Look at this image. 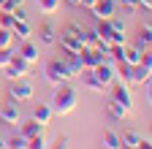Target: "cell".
<instances>
[{
	"label": "cell",
	"mask_w": 152,
	"mask_h": 149,
	"mask_svg": "<svg viewBox=\"0 0 152 149\" xmlns=\"http://www.w3.org/2000/svg\"><path fill=\"white\" fill-rule=\"evenodd\" d=\"M76 103H79V92H76V87H71L68 81L65 84H57L54 87V95H52V111L54 114H60V117H65V114H71V111L76 108Z\"/></svg>",
	"instance_id": "1"
},
{
	"label": "cell",
	"mask_w": 152,
	"mask_h": 149,
	"mask_svg": "<svg viewBox=\"0 0 152 149\" xmlns=\"http://www.w3.org/2000/svg\"><path fill=\"white\" fill-rule=\"evenodd\" d=\"M57 41H60L63 52H82L84 49V30H82V25L68 22L60 33H57Z\"/></svg>",
	"instance_id": "2"
},
{
	"label": "cell",
	"mask_w": 152,
	"mask_h": 149,
	"mask_svg": "<svg viewBox=\"0 0 152 149\" xmlns=\"http://www.w3.org/2000/svg\"><path fill=\"white\" fill-rule=\"evenodd\" d=\"M44 76H46V81H49L52 87L71 81V73H68L63 57H52V60H46V65H44Z\"/></svg>",
	"instance_id": "3"
},
{
	"label": "cell",
	"mask_w": 152,
	"mask_h": 149,
	"mask_svg": "<svg viewBox=\"0 0 152 149\" xmlns=\"http://www.w3.org/2000/svg\"><path fill=\"white\" fill-rule=\"evenodd\" d=\"M95 33L101 35V41H106L109 46H122L125 44V33H117L111 25V19H101L98 27H95Z\"/></svg>",
	"instance_id": "4"
},
{
	"label": "cell",
	"mask_w": 152,
	"mask_h": 149,
	"mask_svg": "<svg viewBox=\"0 0 152 149\" xmlns=\"http://www.w3.org/2000/svg\"><path fill=\"white\" fill-rule=\"evenodd\" d=\"M30 71H33V65L30 63H25L22 57H19V54H14V57L8 60V65L3 68V73H6V79H27L30 76Z\"/></svg>",
	"instance_id": "5"
},
{
	"label": "cell",
	"mask_w": 152,
	"mask_h": 149,
	"mask_svg": "<svg viewBox=\"0 0 152 149\" xmlns=\"http://www.w3.org/2000/svg\"><path fill=\"white\" fill-rule=\"evenodd\" d=\"M111 100L117 103V106L125 111V114H130L133 106H136V103H133V95H130V89H128V84H125V81H117V84L111 87Z\"/></svg>",
	"instance_id": "6"
},
{
	"label": "cell",
	"mask_w": 152,
	"mask_h": 149,
	"mask_svg": "<svg viewBox=\"0 0 152 149\" xmlns=\"http://www.w3.org/2000/svg\"><path fill=\"white\" fill-rule=\"evenodd\" d=\"M8 95H11V100H33V95H35V89H33V84L27 81V79H14L11 81V87H8Z\"/></svg>",
	"instance_id": "7"
},
{
	"label": "cell",
	"mask_w": 152,
	"mask_h": 149,
	"mask_svg": "<svg viewBox=\"0 0 152 149\" xmlns=\"http://www.w3.org/2000/svg\"><path fill=\"white\" fill-rule=\"evenodd\" d=\"M90 11H92V16H95L98 22H101V19H111L114 11H117V0H98Z\"/></svg>",
	"instance_id": "8"
},
{
	"label": "cell",
	"mask_w": 152,
	"mask_h": 149,
	"mask_svg": "<svg viewBox=\"0 0 152 149\" xmlns=\"http://www.w3.org/2000/svg\"><path fill=\"white\" fill-rule=\"evenodd\" d=\"M63 63H65V68L71 73V79H76V76H82V73H84V63H82V54L79 52H65Z\"/></svg>",
	"instance_id": "9"
},
{
	"label": "cell",
	"mask_w": 152,
	"mask_h": 149,
	"mask_svg": "<svg viewBox=\"0 0 152 149\" xmlns=\"http://www.w3.org/2000/svg\"><path fill=\"white\" fill-rule=\"evenodd\" d=\"M0 122H3V125H11V127H16L19 122H22L16 103H0Z\"/></svg>",
	"instance_id": "10"
},
{
	"label": "cell",
	"mask_w": 152,
	"mask_h": 149,
	"mask_svg": "<svg viewBox=\"0 0 152 149\" xmlns=\"http://www.w3.org/2000/svg\"><path fill=\"white\" fill-rule=\"evenodd\" d=\"M92 76L98 79L103 87H109L114 79H117V73H114V63H111V60H109V63H101L98 68H92Z\"/></svg>",
	"instance_id": "11"
},
{
	"label": "cell",
	"mask_w": 152,
	"mask_h": 149,
	"mask_svg": "<svg viewBox=\"0 0 152 149\" xmlns=\"http://www.w3.org/2000/svg\"><path fill=\"white\" fill-rule=\"evenodd\" d=\"M16 54H19V57H22L25 63H30V65H35V63H38V57H41V54H38V46H35L30 38H27V41H19Z\"/></svg>",
	"instance_id": "12"
},
{
	"label": "cell",
	"mask_w": 152,
	"mask_h": 149,
	"mask_svg": "<svg viewBox=\"0 0 152 149\" xmlns=\"http://www.w3.org/2000/svg\"><path fill=\"white\" fill-rule=\"evenodd\" d=\"M52 117H54V111H52V106L49 103H41V106H35V111H33V119L41 125V127H46L49 122H52Z\"/></svg>",
	"instance_id": "13"
},
{
	"label": "cell",
	"mask_w": 152,
	"mask_h": 149,
	"mask_svg": "<svg viewBox=\"0 0 152 149\" xmlns=\"http://www.w3.org/2000/svg\"><path fill=\"white\" fill-rule=\"evenodd\" d=\"M16 127H19L16 133H19V136H25V138H33V136H38V133H44V127L38 125V122H35L33 117H30L27 122H19Z\"/></svg>",
	"instance_id": "14"
},
{
	"label": "cell",
	"mask_w": 152,
	"mask_h": 149,
	"mask_svg": "<svg viewBox=\"0 0 152 149\" xmlns=\"http://www.w3.org/2000/svg\"><path fill=\"white\" fill-rule=\"evenodd\" d=\"M11 35L16 41H27L30 35H33V25L25 19V22H14V27H11Z\"/></svg>",
	"instance_id": "15"
},
{
	"label": "cell",
	"mask_w": 152,
	"mask_h": 149,
	"mask_svg": "<svg viewBox=\"0 0 152 149\" xmlns=\"http://www.w3.org/2000/svg\"><path fill=\"white\" fill-rule=\"evenodd\" d=\"M38 35H41V44H44V46H54V44H57V30H54L49 22H44L41 27H38Z\"/></svg>",
	"instance_id": "16"
},
{
	"label": "cell",
	"mask_w": 152,
	"mask_h": 149,
	"mask_svg": "<svg viewBox=\"0 0 152 149\" xmlns=\"http://www.w3.org/2000/svg\"><path fill=\"white\" fill-rule=\"evenodd\" d=\"M139 60H141V49L125 44V46H122V63H128V65H139Z\"/></svg>",
	"instance_id": "17"
},
{
	"label": "cell",
	"mask_w": 152,
	"mask_h": 149,
	"mask_svg": "<svg viewBox=\"0 0 152 149\" xmlns=\"http://www.w3.org/2000/svg\"><path fill=\"white\" fill-rule=\"evenodd\" d=\"M133 46L141 49V52H147V49L152 46V30H149V25L141 27V33H139V38H136V44H133Z\"/></svg>",
	"instance_id": "18"
},
{
	"label": "cell",
	"mask_w": 152,
	"mask_h": 149,
	"mask_svg": "<svg viewBox=\"0 0 152 149\" xmlns=\"http://www.w3.org/2000/svg\"><path fill=\"white\" fill-rule=\"evenodd\" d=\"M103 149H122L120 133H114V130H103Z\"/></svg>",
	"instance_id": "19"
},
{
	"label": "cell",
	"mask_w": 152,
	"mask_h": 149,
	"mask_svg": "<svg viewBox=\"0 0 152 149\" xmlns=\"http://www.w3.org/2000/svg\"><path fill=\"white\" fill-rule=\"evenodd\" d=\"M35 3H38V11H41V14L52 16V14L60 11V3H63V0H35Z\"/></svg>",
	"instance_id": "20"
},
{
	"label": "cell",
	"mask_w": 152,
	"mask_h": 149,
	"mask_svg": "<svg viewBox=\"0 0 152 149\" xmlns=\"http://www.w3.org/2000/svg\"><path fill=\"white\" fill-rule=\"evenodd\" d=\"M46 146H49V144H46V136H44V133L27 138V144H25V149H46Z\"/></svg>",
	"instance_id": "21"
},
{
	"label": "cell",
	"mask_w": 152,
	"mask_h": 149,
	"mask_svg": "<svg viewBox=\"0 0 152 149\" xmlns=\"http://www.w3.org/2000/svg\"><path fill=\"white\" fill-rule=\"evenodd\" d=\"M106 114H109V117H111V119H125V111H122V108H120V106H117V103H114V100H111V98H109V100H106Z\"/></svg>",
	"instance_id": "22"
},
{
	"label": "cell",
	"mask_w": 152,
	"mask_h": 149,
	"mask_svg": "<svg viewBox=\"0 0 152 149\" xmlns=\"http://www.w3.org/2000/svg\"><path fill=\"white\" fill-rule=\"evenodd\" d=\"M84 84H87V89H92V92H106V89H109V87H103V84H101L98 79L92 76V71L87 73V79H84Z\"/></svg>",
	"instance_id": "23"
},
{
	"label": "cell",
	"mask_w": 152,
	"mask_h": 149,
	"mask_svg": "<svg viewBox=\"0 0 152 149\" xmlns=\"http://www.w3.org/2000/svg\"><path fill=\"white\" fill-rule=\"evenodd\" d=\"M120 141H122V146H136V144L141 141V136L136 133V130H128L125 136H120Z\"/></svg>",
	"instance_id": "24"
},
{
	"label": "cell",
	"mask_w": 152,
	"mask_h": 149,
	"mask_svg": "<svg viewBox=\"0 0 152 149\" xmlns=\"http://www.w3.org/2000/svg\"><path fill=\"white\" fill-rule=\"evenodd\" d=\"M16 54V46H6V49H0V71H3L8 65V60Z\"/></svg>",
	"instance_id": "25"
},
{
	"label": "cell",
	"mask_w": 152,
	"mask_h": 149,
	"mask_svg": "<svg viewBox=\"0 0 152 149\" xmlns=\"http://www.w3.org/2000/svg\"><path fill=\"white\" fill-rule=\"evenodd\" d=\"M6 46H14V35H11V30L0 27V49H6Z\"/></svg>",
	"instance_id": "26"
},
{
	"label": "cell",
	"mask_w": 152,
	"mask_h": 149,
	"mask_svg": "<svg viewBox=\"0 0 152 149\" xmlns=\"http://www.w3.org/2000/svg\"><path fill=\"white\" fill-rule=\"evenodd\" d=\"M68 144H71V141H68L65 136H57V138H54V144H49L46 149H68Z\"/></svg>",
	"instance_id": "27"
},
{
	"label": "cell",
	"mask_w": 152,
	"mask_h": 149,
	"mask_svg": "<svg viewBox=\"0 0 152 149\" xmlns=\"http://www.w3.org/2000/svg\"><path fill=\"white\" fill-rule=\"evenodd\" d=\"M117 6H122V8H128V11H133V8H139V0H117Z\"/></svg>",
	"instance_id": "28"
},
{
	"label": "cell",
	"mask_w": 152,
	"mask_h": 149,
	"mask_svg": "<svg viewBox=\"0 0 152 149\" xmlns=\"http://www.w3.org/2000/svg\"><path fill=\"white\" fill-rule=\"evenodd\" d=\"M14 8H16V6L11 3V0H0V11H6V14H11Z\"/></svg>",
	"instance_id": "29"
},
{
	"label": "cell",
	"mask_w": 152,
	"mask_h": 149,
	"mask_svg": "<svg viewBox=\"0 0 152 149\" xmlns=\"http://www.w3.org/2000/svg\"><path fill=\"white\" fill-rule=\"evenodd\" d=\"M111 25H114V30H117V33H125V22H122V19H114V16H111Z\"/></svg>",
	"instance_id": "30"
},
{
	"label": "cell",
	"mask_w": 152,
	"mask_h": 149,
	"mask_svg": "<svg viewBox=\"0 0 152 149\" xmlns=\"http://www.w3.org/2000/svg\"><path fill=\"white\" fill-rule=\"evenodd\" d=\"M136 146H139V149H152V144H149V141H147V138H141V141H139V144H136Z\"/></svg>",
	"instance_id": "31"
},
{
	"label": "cell",
	"mask_w": 152,
	"mask_h": 149,
	"mask_svg": "<svg viewBox=\"0 0 152 149\" xmlns=\"http://www.w3.org/2000/svg\"><path fill=\"white\" fill-rule=\"evenodd\" d=\"M139 6H141V8H147V14H149V8H152V0H139Z\"/></svg>",
	"instance_id": "32"
},
{
	"label": "cell",
	"mask_w": 152,
	"mask_h": 149,
	"mask_svg": "<svg viewBox=\"0 0 152 149\" xmlns=\"http://www.w3.org/2000/svg\"><path fill=\"white\" fill-rule=\"evenodd\" d=\"M95 3H98V0H82V6H84V8H92Z\"/></svg>",
	"instance_id": "33"
},
{
	"label": "cell",
	"mask_w": 152,
	"mask_h": 149,
	"mask_svg": "<svg viewBox=\"0 0 152 149\" xmlns=\"http://www.w3.org/2000/svg\"><path fill=\"white\" fill-rule=\"evenodd\" d=\"M65 3H68V6H73V8H79V6H82V0H65Z\"/></svg>",
	"instance_id": "34"
},
{
	"label": "cell",
	"mask_w": 152,
	"mask_h": 149,
	"mask_svg": "<svg viewBox=\"0 0 152 149\" xmlns=\"http://www.w3.org/2000/svg\"><path fill=\"white\" fill-rule=\"evenodd\" d=\"M0 149H8V138H3V136H0Z\"/></svg>",
	"instance_id": "35"
},
{
	"label": "cell",
	"mask_w": 152,
	"mask_h": 149,
	"mask_svg": "<svg viewBox=\"0 0 152 149\" xmlns=\"http://www.w3.org/2000/svg\"><path fill=\"white\" fill-rule=\"evenodd\" d=\"M11 3H14V6H22V3H25V0H11Z\"/></svg>",
	"instance_id": "36"
},
{
	"label": "cell",
	"mask_w": 152,
	"mask_h": 149,
	"mask_svg": "<svg viewBox=\"0 0 152 149\" xmlns=\"http://www.w3.org/2000/svg\"><path fill=\"white\" fill-rule=\"evenodd\" d=\"M122 149H139V146H122Z\"/></svg>",
	"instance_id": "37"
}]
</instances>
